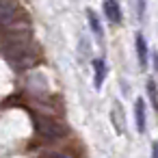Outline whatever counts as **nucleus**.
Returning a JSON list of instances; mask_svg holds the SVG:
<instances>
[{
  "mask_svg": "<svg viewBox=\"0 0 158 158\" xmlns=\"http://www.w3.org/2000/svg\"><path fill=\"white\" fill-rule=\"evenodd\" d=\"M110 115H113V123H115V130H117V134H123V132H126V128H123V113H121V106H119V102H115V104H113V110H110Z\"/></svg>",
  "mask_w": 158,
  "mask_h": 158,
  "instance_id": "obj_8",
  "label": "nucleus"
},
{
  "mask_svg": "<svg viewBox=\"0 0 158 158\" xmlns=\"http://www.w3.org/2000/svg\"><path fill=\"white\" fill-rule=\"evenodd\" d=\"M134 48H136L139 65H141V69H145V67H147V59H149V50H147V41H145L143 33H136V37H134Z\"/></svg>",
  "mask_w": 158,
  "mask_h": 158,
  "instance_id": "obj_2",
  "label": "nucleus"
},
{
  "mask_svg": "<svg viewBox=\"0 0 158 158\" xmlns=\"http://www.w3.org/2000/svg\"><path fill=\"white\" fill-rule=\"evenodd\" d=\"M35 128L39 132V136L44 141H59L65 136V126L59 119H50V117H39L35 121Z\"/></svg>",
  "mask_w": 158,
  "mask_h": 158,
  "instance_id": "obj_1",
  "label": "nucleus"
},
{
  "mask_svg": "<svg viewBox=\"0 0 158 158\" xmlns=\"http://www.w3.org/2000/svg\"><path fill=\"white\" fill-rule=\"evenodd\" d=\"M152 65H154V72H158V52H152Z\"/></svg>",
  "mask_w": 158,
  "mask_h": 158,
  "instance_id": "obj_10",
  "label": "nucleus"
},
{
  "mask_svg": "<svg viewBox=\"0 0 158 158\" xmlns=\"http://www.w3.org/2000/svg\"><path fill=\"white\" fill-rule=\"evenodd\" d=\"M104 13H106V18L113 24H119L121 22V7L115 2V0H106V2H104Z\"/></svg>",
  "mask_w": 158,
  "mask_h": 158,
  "instance_id": "obj_5",
  "label": "nucleus"
},
{
  "mask_svg": "<svg viewBox=\"0 0 158 158\" xmlns=\"http://www.w3.org/2000/svg\"><path fill=\"white\" fill-rule=\"evenodd\" d=\"M134 123H136V130L143 134L145 132V102H143V98L134 100Z\"/></svg>",
  "mask_w": 158,
  "mask_h": 158,
  "instance_id": "obj_4",
  "label": "nucleus"
},
{
  "mask_svg": "<svg viewBox=\"0 0 158 158\" xmlns=\"http://www.w3.org/2000/svg\"><path fill=\"white\" fill-rule=\"evenodd\" d=\"M91 67H93V74H95V89H100L104 85V78L108 74V67H106V61L104 59H93L91 61Z\"/></svg>",
  "mask_w": 158,
  "mask_h": 158,
  "instance_id": "obj_3",
  "label": "nucleus"
},
{
  "mask_svg": "<svg viewBox=\"0 0 158 158\" xmlns=\"http://www.w3.org/2000/svg\"><path fill=\"white\" fill-rule=\"evenodd\" d=\"M147 95H149L152 106L158 110V85H156V80H147Z\"/></svg>",
  "mask_w": 158,
  "mask_h": 158,
  "instance_id": "obj_9",
  "label": "nucleus"
},
{
  "mask_svg": "<svg viewBox=\"0 0 158 158\" xmlns=\"http://www.w3.org/2000/svg\"><path fill=\"white\" fill-rule=\"evenodd\" d=\"M15 15H18L15 5L0 2V24H11V22H15Z\"/></svg>",
  "mask_w": 158,
  "mask_h": 158,
  "instance_id": "obj_6",
  "label": "nucleus"
},
{
  "mask_svg": "<svg viewBox=\"0 0 158 158\" xmlns=\"http://www.w3.org/2000/svg\"><path fill=\"white\" fill-rule=\"evenodd\" d=\"M87 20H89V26H91V31H93V35H95V39L102 44V39H104V31H102V24H100V18L93 13V11H87Z\"/></svg>",
  "mask_w": 158,
  "mask_h": 158,
  "instance_id": "obj_7",
  "label": "nucleus"
},
{
  "mask_svg": "<svg viewBox=\"0 0 158 158\" xmlns=\"http://www.w3.org/2000/svg\"><path fill=\"white\" fill-rule=\"evenodd\" d=\"M156 145H158V141H156Z\"/></svg>",
  "mask_w": 158,
  "mask_h": 158,
  "instance_id": "obj_11",
  "label": "nucleus"
}]
</instances>
